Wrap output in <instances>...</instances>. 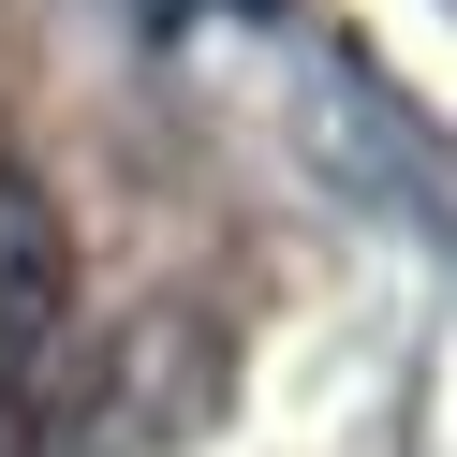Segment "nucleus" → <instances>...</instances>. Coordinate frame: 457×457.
I'll return each mask as SVG.
<instances>
[{
	"label": "nucleus",
	"mask_w": 457,
	"mask_h": 457,
	"mask_svg": "<svg viewBox=\"0 0 457 457\" xmlns=\"http://www.w3.org/2000/svg\"><path fill=\"white\" fill-rule=\"evenodd\" d=\"M60 325H74V221L30 162H0V398L60 354Z\"/></svg>",
	"instance_id": "f257e3e1"
},
{
	"label": "nucleus",
	"mask_w": 457,
	"mask_h": 457,
	"mask_svg": "<svg viewBox=\"0 0 457 457\" xmlns=\"http://www.w3.org/2000/svg\"><path fill=\"white\" fill-rule=\"evenodd\" d=\"M221 15H266V0H221Z\"/></svg>",
	"instance_id": "f03ea898"
}]
</instances>
